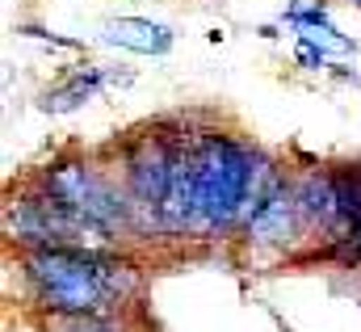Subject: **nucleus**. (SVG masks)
<instances>
[{
	"label": "nucleus",
	"instance_id": "nucleus-4",
	"mask_svg": "<svg viewBox=\"0 0 361 332\" xmlns=\"http://www.w3.org/2000/svg\"><path fill=\"white\" fill-rule=\"evenodd\" d=\"M173 156L177 148L164 143L160 135H143L130 156H126V181H130V198L135 206H147L160 215V202L169 194V181H173Z\"/></svg>",
	"mask_w": 361,
	"mask_h": 332
},
{
	"label": "nucleus",
	"instance_id": "nucleus-9",
	"mask_svg": "<svg viewBox=\"0 0 361 332\" xmlns=\"http://www.w3.org/2000/svg\"><path fill=\"white\" fill-rule=\"evenodd\" d=\"M101 84H105L101 72H76L63 88H55V93H47V97H42V109H47V114H68V109L85 105Z\"/></svg>",
	"mask_w": 361,
	"mask_h": 332
},
{
	"label": "nucleus",
	"instance_id": "nucleus-3",
	"mask_svg": "<svg viewBox=\"0 0 361 332\" xmlns=\"http://www.w3.org/2000/svg\"><path fill=\"white\" fill-rule=\"evenodd\" d=\"M42 194H51L55 202L80 211L85 219L101 223L105 232L118 227V223H126V202L97 177V168L80 165V160H63V165L51 168L42 177Z\"/></svg>",
	"mask_w": 361,
	"mask_h": 332
},
{
	"label": "nucleus",
	"instance_id": "nucleus-2",
	"mask_svg": "<svg viewBox=\"0 0 361 332\" xmlns=\"http://www.w3.org/2000/svg\"><path fill=\"white\" fill-rule=\"evenodd\" d=\"M257 152L227 135H202L193 148V219L189 227H223L240 219L252 172H257Z\"/></svg>",
	"mask_w": 361,
	"mask_h": 332
},
{
	"label": "nucleus",
	"instance_id": "nucleus-6",
	"mask_svg": "<svg viewBox=\"0 0 361 332\" xmlns=\"http://www.w3.org/2000/svg\"><path fill=\"white\" fill-rule=\"evenodd\" d=\"M101 38L114 47H126V51H139V55H169L173 51V30L160 21H147V17H118L101 30Z\"/></svg>",
	"mask_w": 361,
	"mask_h": 332
},
{
	"label": "nucleus",
	"instance_id": "nucleus-10",
	"mask_svg": "<svg viewBox=\"0 0 361 332\" xmlns=\"http://www.w3.org/2000/svg\"><path fill=\"white\" fill-rule=\"evenodd\" d=\"M336 181V194H341V211H345V223H361V165H345L341 172H332Z\"/></svg>",
	"mask_w": 361,
	"mask_h": 332
},
{
	"label": "nucleus",
	"instance_id": "nucleus-5",
	"mask_svg": "<svg viewBox=\"0 0 361 332\" xmlns=\"http://www.w3.org/2000/svg\"><path fill=\"white\" fill-rule=\"evenodd\" d=\"M298 223H302L298 189L273 185L269 198L248 215V240H252V244H286V240H294Z\"/></svg>",
	"mask_w": 361,
	"mask_h": 332
},
{
	"label": "nucleus",
	"instance_id": "nucleus-7",
	"mask_svg": "<svg viewBox=\"0 0 361 332\" xmlns=\"http://www.w3.org/2000/svg\"><path fill=\"white\" fill-rule=\"evenodd\" d=\"M193 219V148H177L173 156V181H169V194L160 202V223L164 227H189Z\"/></svg>",
	"mask_w": 361,
	"mask_h": 332
},
{
	"label": "nucleus",
	"instance_id": "nucleus-8",
	"mask_svg": "<svg viewBox=\"0 0 361 332\" xmlns=\"http://www.w3.org/2000/svg\"><path fill=\"white\" fill-rule=\"evenodd\" d=\"M298 206H302V219H307V223H319V227H332V223L345 219L332 172H311V177L298 185Z\"/></svg>",
	"mask_w": 361,
	"mask_h": 332
},
{
	"label": "nucleus",
	"instance_id": "nucleus-12",
	"mask_svg": "<svg viewBox=\"0 0 361 332\" xmlns=\"http://www.w3.org/2000/svg\"><path fill=\"white\" fill-rule=\"evenodd\" d=\"M357 249H361V223H357Z\"/></svg>",
	"mask_w": 361,
	"mask_h": 332
},
{
	"label": "nucleus",
	"instance_id": "nucleus-1",
	"mask_svg": "<svg viewBox=\"0 0 361 332\" xmlns=\"http://www.w3.org/2000/svg\"><path fill=\"white\" fill-rule=\"evenodd\" d=\"M25 273L38 303L59 316H97L105 303L130 290V286H118V282H130V269L122 261H109L76 244H38L25 256Z\"/></svg>",
	"mask_w": 361,
	"mask_h": 332
},
{
	"label": "nucleus",
	"instance_id": "nucleus-11",
	"mask_svg": "<svg viewBox=\"0 0 361 332\" xmlns=\"http://www.w3.org/2000/svg\"><path fill=\"white\" fill-rule=\"evenodd\" d=\"M76 324L72 328H63V332H118L114 324H105V320H97V316H72Z\"/></svg>",
	"mask_w": 361,
	"mask_h": 332
}]
</instances>
